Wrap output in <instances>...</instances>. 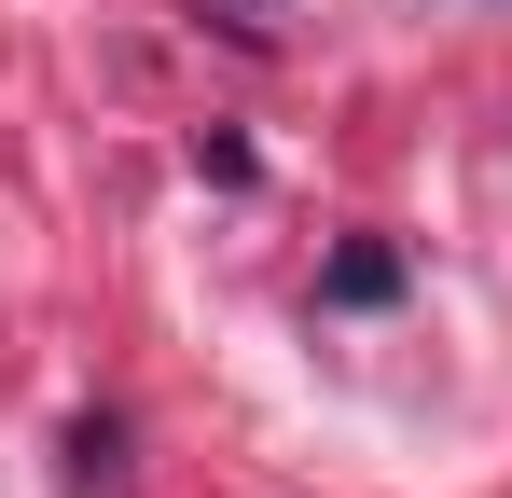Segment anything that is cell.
Segmentation results:
<instances>
[{
	"label": "cell",
	"instance_id": "obj_1",
	"mask_svg": "<svg viewBox=\"0 0 512 498\" xmlns=\"http://www.w3.org/2000/svg\"><path fill=\"white\" fill-rule=\"evenodd\" d=\"M319 305H402V249H333V277H319Z\"/></svg>",
	"mask_w": 512,
	"mask_h": 498
},
{
	"label": "cell",
	"instance_id": "obj_3",
	"mask_svg": "<svg viewBox=\"0 0 512 498\" xmlns=\"http://www.w3.org/2000/svg\"><path fill=\"white\" fill-rule=\"evenodd\" d=\"M208 14H263V0H208Z\"/></svg>",
	"mask_w": 512,
	"mask_h": 498
},
{
	"label": "cell",
	"instance_id": "obj_2",
	"mask_svg": "<svg viewBox=\"0 0 512 498\" xmlns=\"http://www.w3.org/2000/svg\"><path fill=\"white\" fill-rule=\"evenodd\" d=\"M97 485H125V429H111V415L70 429V498H97Z\"/></svg>",
	"mask_w": 512,
	"mask_h": 498
}]
</instances>
